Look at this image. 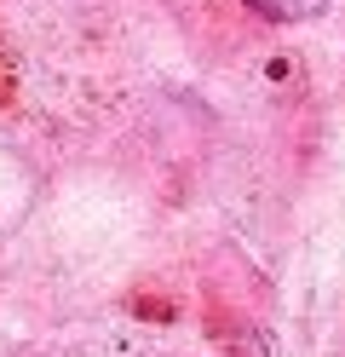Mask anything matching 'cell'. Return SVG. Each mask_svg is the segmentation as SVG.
Segmentation results:
<instances>
[{
	"instance_id": "obj_1",
	"label": "cell",
	"mask_w": 345,
	"mask_h": 357,
	"mask_svg": "<svg viewBox=\"0 0 345 357\" xmlns=\"http://www.w3.org/2000/svg\"><path fill=\"white\" fill-rule=\"evenodd\" d=\"M259 17H270V24H311V17H322L334 6V0H247Z\"/></svg>"
}]
</instances>
